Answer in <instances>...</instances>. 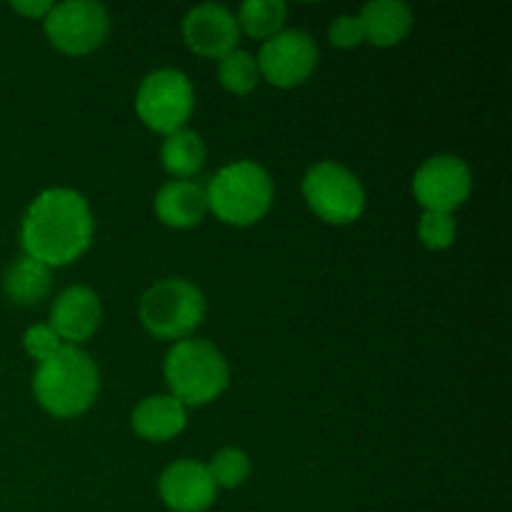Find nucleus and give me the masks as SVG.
Masks as SVG:
<instances>
[{
  "label": "nucleus",
  "instance_id": "20e7f679",
  "mask_svg": "<svg viewBox=\"0 0 512 512\" xmlns=\"http://www.w3.org/2000/svg\"><path fill=\"white\" fill-rule=\"evenodd\" d=\"M208 210L225 225L248 228L263 220L273 205V178L255 160H235L223 165L205 185Z\"/></svg>",
  "mask_w": 512,
  "mask_h": 512
},
{
  "label": "nucleus",
  "instance_id": "aec40b11",
  "mask_svg": "<svg viewBox=\"0 0 512 512\" xmlns=\"http://www.w3.org/2000/svg\"><path fill=\"white\" fill-rule=\"evenodd\" d=\"M218 80L225 90L235 95L253 93L260 83L258 60L248 50H233L218 60Z\"/></svg>",
  "mask_w": 512,
  "mask_h": 512
},
{
  "label": "nucleus",
  "instance_id": "f03ea898",
  "mask_svg": "<svg viewBox=\"0 0 512 512\" xmlns=\"http://www.w3.org/2000/svg\"><path fill=\"white\" fill-rule=\"evenodd\" d=\"M98 393V365L75 345H63L55 355L40 360L33 373L35 400L53 418H78L88 413Z\"/></svg>",
  "mask_w": 512,
  "mask_h": 512
},
{
  "label": "nucleus",
  "instance_id": "f257e3e1",
  "mask_svg": "<svg viewBox=\"0 0 512 512\" xmlns=\"http://www.w3.org/2000/svg\"><path fill=\"white\" fill-rule=\"evenodd\" d=\"M93 235V210L85 195L73 188L38 193L20 220L23 255L48 268H63L88 253Z\"/></svg>",
  "mask_w": 512,
  "mask_h": 512
},
{
  "label": "nucleus",
  "instance_id": "4468645a",
  "mask_svg": "<svg viewBox=\"0 0 512 512\" xmlns=\"http://www.w3.org/2000/svg\"><path fill=\"white\" fill-rule=\"evenodd\" d=\"M153 205L160 223L175 230L195 228L208 215L205 185L195 183V180H170L158 190Z\"/></svg>",
  "mask_w": 512,
  "mask_h": 512
},
{
  "label": "nucleus",
  "instance_id": "412c9836",
  "mask_svg": "<svg viewBox=\"0 0 512 512\" xmlns=\"http://www.w3.org/2000/svg\"><path fill=\"white\" fill-rule=\"evenodd\" d=\"M250 468H253V465H250L248 453L240 448H233V445L220 448L218 453L213 455V460L208 463L213 483L218 485V488H240V485L248 480Z\"/></svg>",
  "mask_w": 512,
  "mask_h": 512
},
{
  "label": "nucleus",
  "instance_id": "f3484780",
  "mask_svg": "<svg viewBox=\"0 0 512 512\" xmlns=\"http://www.w3.org/2000/svg\"><path fill=\"white\" fill-rule=\"evenodd\" d=\"M205 140L198 130L180 128L175 133L165 135L163 148H160V160L170 178L190 180L203 170L205 165Z\"/></svg>",
  "mask_w": 512,
  "mask_h": 512
},
{
  "label": "nucleus",
  "instance_id": "b1692460",
  "mask_svg": "<svg viewBox=\"0 0 512 512\" xmlns=\"http://www.w3.org/2000/svg\"><path fill=\"white\" fill-rule=\"evenodd\" d=\"M328 38L335 48H358L360 43H365V33H363V23H360L358 15L343 13L330 23L328 28Z\"/></svg>",
  "mask_w": 512,
  "mask_h": 512
},
{
  "label": "nucleus",
  "instance_id": "1a4fd4ad",
  "mask_svg": "<svg viewBox=\"0 0 512 512\" xmlns=\"http://www.w3.org/2000/svg\"><path fill=\"white\" fill-rule=\"evenodd\" d=\"M473 193V170L458 155H433L413 175V195L428 213L453 215Z\"/></svg>",
  "mask_w": 512,
  "mask_h": 512
},
{
  "label": "nucleus",
  "instance_id": "0eeeda50",
  "mask_svg": "<svg viewBox=\"0 0 512 512\" xmlns=\"http://www.w3.org/2000/svg\"><path fill=\"white\" fill-rule=\"evenodd\" d=\"M303 198L320 220L350 225L365 213V188L358 175L335 160H320L303 175Z\"/></svg>",
  "mask_w": 512,
  "mask_h": 512
},
{
  "label": "nucleus",
  "instance_id": "39448f33",
  "mask_svg": "<svg viewBox=\"0 0 512 512\" xmlns=\"http://www.w3.org/2000/svg\"><path fill=\"white\" fill-rule=\"evenodd\" d=\"M140 323L153 338L185 340L205 318V295L193 280L163 278L140 298Z\"/></svg>",
  "mask_w": 512,
  "mask_h": 512
},
{
  "label": "nucleus",
  "instance_id": "4be33fe9",
  "mask_svg": "<svg viewBox=\"0 0 512 512\" xmlns=\"http://www.w3.org/2000/svg\"><path fill=\"white\" fill-rule=\"evenodd\" d=\"M420 243L428 250H448L458 238V223L448 213H428L423 210L418 223Z\"/></svg>",
  "mask_w": 512,
  "mask_h": 512
},
{
  "label": "nucleus",
  "instance_id": "dca6fc26",
  "mask_svg": "<svg viewBox=\"0 0 512 512\" xmlns=\"http://www.w3.org/2000/svg\"><path fill=\"white\" fill-rule=\"evenodd\" d=\"M363 33L375 48H393L413 30V10L403 0H373L358 13Z\"/></svg>",
  "mask_w": 512,
  "mask_h": 512
},
{
  "label": "nucleus",
  "instance_id": "393cba45",
  "mask_svg": "<svg viewBox=\"0 0 512 512\" xmlns=\"http://www.w3.org/2000/svg\"><path fill=\"white\" fill-rule=\"evenodd\" d=\"M10 8H13L15 13L25 15V18L43 20L45 15L50 13V8H53V3H50V0H13V3H10Z\"/></svg>",
  "mask_w": 512,
  "mask_h": 512
},
{
  "label": "nucleus",
  "instance_id": "9b49d317",
  "mask_svg": "<svg viewBox=\"0 0 512 512\" xmlns=\"http://www.w3.org/2000/svg\"><path fill=\"white\" fill-rule=\"evenodd\" d=\"M183 38L193 53L220 60L238 50V18L220 3H200L185 13Z\"/></svg>",
  "mask_w": 512,
  "mask_h": 512
},
{
  "label": "nucleus",
  "instance_id": "9d476101",
  "mask_svg": "<svg viewBox=\"0 0 512 512\" xmlns=\"http://www.w3.org/2000/svg\"><path fill=\"white\" fill-rule=\"evenodd\" d=\"M318 45L305 30L283 28L278 35L265 40L260 53L255 55L260 78L275 88H298L318 68Z\"/></svg>",
  "mask_w": 512,
  "mask_h": 512
},
{
  "label": "nucleus",
  "instance_id": "7ed1b4c3",
  "mask_svg": "<svg viewBox=\"0 0 512 512\" xmlns=\"http://www.w3.org/2000/svg\"><path fill=\"white\" fill-rule=\"evenodd\" d=\"M163 375L173 398H178L185 408H200L228 390L230 365L213 343L185 338L173 343L165 355Z\"/></svg>",
  "mask_w": 512,
  "mask_h": 512
},
{
  "label": "nucleus",
  "instance_id": "a211bd4d",
  "mask_svg": "<svg viewBox=\"0 0 512 512\" xmlns=\"http://www.w3.org/2000/svg\"><path fill=\"white\" fill-rule=\"evenodd\" d=\"M50 283H53V273L48 265L28 258V255L13 260L3 275L5 295L18 305L40 303L50 293Z\"/></svg>",
  "mask_w": 512,
  "mask_h": 512
},
{
  "label": "nucleus",
  "instance_id": "6ab92c4d",
  "mask_svg": "<svg viewBox=\"0 0 512 512\" xmlns=\"http://www.w3.org/2000/svg\"><path fill=\"white\" fill-rule=\"evenodd\" d=\"M235 18H238V28L245 30L250 38L270 40L285 28L288 5L283 0H245Z\"/></svg>",
  "mask_w": 512,
  "mask_h": 512
},
{
  "label": "nucleus",
  "instance_id": "2eb2a0df",
  "mask_svg": "<svg viewBox=\"0 0 512 512\" xmlns=\"http://www.w3.org/2000/svg\"><path fill=\"white\" fill-rule=\"evenodd\" d=\"M133 430L150 443H165L178 438L188 425V408L170 393L148 395L140 400L130 415Z\"/></svg>",
  "mask_w": 512,
  "mask_h": 512
},
{
  "label": "nucleus",
  "instance_id": "5701e85b",
  "mask_svg": "<svg viewBox=\"0 0 512 512\" xmlns=\"http://www.w3.org/2000/svg\"><path fill=\"white\" fill-rule=\"evenodd\" d=\"M23 348L30 358L40 363V360L58 353V350L63 348V343H60V338L55 335V330L50 328L48 323H38V325H30V328L25 330Z\"/></svg>",
  "mask_w": 512,
  "mask_h": 512
},
{
  "label": "nucleus",
  "instance_id": "f8f14e48",
  "mask_svg": "<svg viewBox=\"0 0 512 512\" xmlns=\"http://www.w3.org/2000/svg\"><path fill=\"white\" fill-rule=\"evenodd\" d=\"M160 500L173 512H205L218 498L208 465L200 460H175L160 475Z\"/></svg>",
  "mask_w": 512,
  "mask_h": 512
},
{
  "label": "nucleus",
  "instance_id": "423d86ee",
  "mask_svg": "<svg viewBox=\"0 0 512 512\" xmlns=\"http://www.w3.org/2000/svg\"><path fill=\"white\" fill-rule=\"evenodd\" d=\"M195 110V88L178 68H158L145 75L135 93V113L160 135L185 128Z\"/></svg>",
  "mask_w": 512,
  "mask_h": 512
},
{
  "label": "nucleus",
  "instance_id": "6e6552de",
  "mask_svg": "<svg viewBox=\"0 0 512 512\" xmlns=\"http://www.w3.org/2000/svg\"><path fill=\"white\" fill-rule=\"evenodd\" d=\"M50 45L65 55H88L105 43L110 30V15L103 3L95 0H63L53 3L43 18Z\"/></svg>",
  "mask_w": 512,
  "mask_h": 512
},
{
  "label": "nucleus",
  "instance_id": "ddd939ff",
  "mask_svg": "<svg viewBox=\"0 0 512 512\" xmlns=\"http://www.w3.org/2000/svg\"><path fill=\"white\" fill-rule=\"evenodd\" d=\"M103 320V305H100L98 293L88 285H70L55 298L50 308V328L60 338L63 345L85 343L93 338L95 330L100 328Z\"/></svg>",
  "mask_w": 512,
  "mask_h": 512
}]
</instances>
